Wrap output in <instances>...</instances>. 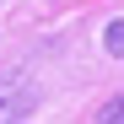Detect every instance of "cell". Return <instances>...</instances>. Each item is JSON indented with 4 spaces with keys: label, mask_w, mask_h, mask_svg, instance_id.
<instances>
[{
    "label": "cell",
    "mask_w": 124,
    "mask_h": 124,
    "mask_svg": "<svg viewBox=\"0 0 124 124\" xmlns=\"http://www.w3.org/2000/svg\"><path fill=\"white\" fill-rule=\"evenodd\" d=\"M32 108H38V86L22 70H0V124L6 119H32Z\"/></svg>",
    "instance_id": "obj_1"
},
{
    "label": "cell",
    "mask_w": 124,
    "mask_h": 124,
    "mask_svg": "<svg viewBox=\"0 0 124 124\" xmlns=\"http://www.w3.org/2000/svg\"><path fill=\"white\" fill-rule=\"evenodd\" d=\"M102 43H108V54H124V16H119L108 32H102Z\"/></svg>",
    "instance_id": "obj_2"
},
{
    "label": "cell",
    "mask_w": 124,
    "mask_h": 124,
    "mask_svg": "<svg viewBox=\"0 0 124 124\" xmlns=\"http://www.w3.org/2000/svg\"><path fill=\"white\" fill-rule=\"evenodd\" d=\"M102 124H119L124 119V97H108V102H102V113H97Z\"/></svg>",
    "instance_id": "obj_3"
}]
</instances>
